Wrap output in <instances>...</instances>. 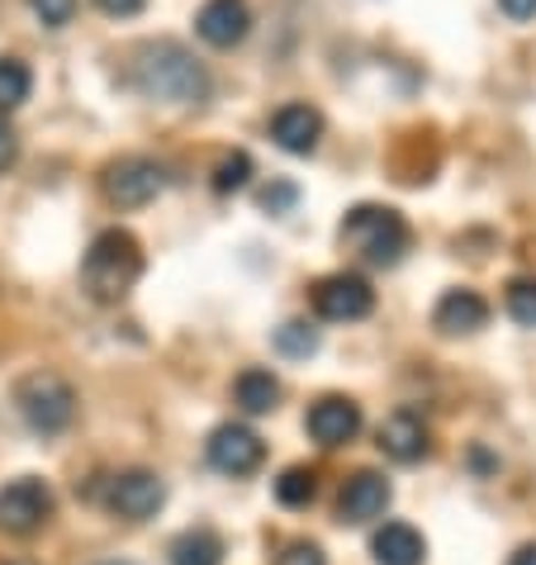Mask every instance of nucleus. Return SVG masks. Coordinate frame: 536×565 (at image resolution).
<instances>
[{"instance_id": "16", "label": "nucleus", "mask_w": 536, "mask_h": 565, "mask_svg": "<svg viewBox=\"0 0 536 565\" xmlns=\"http://www.w3.org/2000/svg\"><path fill=\"white\" fill-rule=\"evenodd\" d=\"M371 556H375V565H422L428 542H422V532L408 527V523H385L371 537Z\"/></svg>"}, {"instance_id": "31", "label": "nucleus", "mask_w": 536, "mask_h": 565, "mask_svg": "<svg viewBox=\"0 0 536 565\" xmlns=\"http://www.w3.org/2000/svg\"><path fill=\"white\" fill-rule=\"evenodd\" d=\"M14 565H24V561H14Z\"/></svg>"}, {"instance_id": "18", "label": "nucleus", "mask_w": 536, "mask_h": 565, "mask_svg": "<svg viewBox=\"0 0 536 565\" xmlns=\"http://www.w3.org/2000/svg\"><path fill=\"white\" fill-rule=\"evenodd\" d=\"M233 395H238L243 414H271L280 404V381L271 371H243L238 385H233Z\"/></svg>"}, {"instance_id": "23", "label": "nucleus", "mask_w": 536, "mask_h": 565, "mask_svg": "<svg viewBox=\"0 0 536 565\" xmlns=\"http://www.w3.org/2000/svg\"><path fill=\"white\" fill-rule=\"evenodd\" d=\"M247 181H251V157H247V152H228L224 162L214 167V191H218V195L243 191Z\"/></svg>"}, {"instance_id": "12", "label": "nucleus", "mask_w": 536, "mask_h": 565, "mask_svg": "<svg viewBox=\"0 0 536 565\" xmlns=\"http://www.w3.org/2000/svg\"><path fill=\"white\" fill-rule=\"evenodd\" d=\"M304 428L313 443H323V447H346L352 437L361 433V409L346 395H323L319 404L309 409L304 418Z\"/></svg>"}, {"instance_id": "27", "label": "nucleus", "mask_w": 536, "mask_h": 565, "mask_svg": "<svg viewBox=\"0 0 536 565\" xmlns=\"http://www.w3.org/2000/svg\"><path fill=\"white\" fill-rule=\"evenodd\" d=\"M96 6L109 14V20H133V14L143 10V0H96Z\"/></svg>"}, {"instance_id": "26", "label": "nucleus", "mask_w": 536, "mask_h": 565, "mask_svg": "<svg viewBox=\"0 0 536 565\" xmlns=\"http://www.w3.org/2000/svg\"><path fill=\"white\" fill-rule=\"evenodd\" d=\"M14 157H20V134H14V124L0 115V177L14 167Z\"/></svg>"}, {"instance_id": "30", "label": "nucleus", "mask_w": 536, "mask_h": 565, "mask_svg": "<svg viewBox=\"0 0 536 565\" xmlns=\"http://www.w3.org/2000/svg\"><path fill=\"white\" fill-rule=\"evenodd\" d=\"M513 565H536V546H523V552L513 556Z\"/></svg>"}, {"instance_id": "3", "label": "nucleus", "mask_w": 536, "mask_h": 565, "mask_svg": "<svg viewBox=\"0 0 536 565\" xmlns=\"http://www.w3.org/2000/svg\"><path fill=\"white\" fill-rule=\"evenodd\" d=\"M408 224L399 210L389 205H356L342 218V243L366 262V266H399V257L408 253Z\"/></svg>"}, {"instance_id": "4", "label": "nucleus", "mask_w": 536, "mask_h": 565, "mask_svg": "<svg viewBox=\"0 0 536 565\" xmlns=\"http://www.w3.org/2000/svg\"><path fill=\"white\" fill-rule=\"evenodd\" d=\"M14 409H20V418L34 433L53 437L62 428H72V418H76V390L62 381V375H53V371H34V375H24V381L14 385Z\"/></svg>"}, {"instance_id": "11", "label": "nucleus", "mask_w": 536, "mask_h": 565, "mask_svg": "<svg viewBox=\"0 0 536 565\" xmlns=\"http://www.w3.org/2000/svg\"><path fill=\"white\" fill-rule=\"evenodd\" d=\"M389 499H394V490L380 470H356L337 494V513H342V523H375V518L389 509Z\"/></svg>"}, {"instance_id": "20", "label": "nucleus", "mask_w": 536, "mask_h": 565, "mask_svg": "<svg viewBox=\"0 0 536 565\" xmlns=\"http://www.w3.org/2000/svg\"><path fill=\"white\" fill-rule=\"evenodd\" d=\"M313 494H319V476H313L309 466H290L286 476L276 480V499H280L286 509H304Z\"/></svg>"}, {"instance_id": "8", "label": "nucleus", "mask_w": 536, "mask_h": 565, "mask_svg": "<svg viewBox=\"0 0 536 565\" xmlns=\"http://www.w3.org/2000/svg\"><path fill=\"white\" fill-rule=\"evenodd\" d=\"M105 504L119 518H129V523H148V518H157V509L167 504V484L157 480L152 470H124V476L109 480Z\"/></svg>"}, {"instance_id": "19", "label": "nucleus", "mask_w": 536, "mask_h": 565, "mask_svg": "<svg viewBox=\"0 0 536 565\" xmlns=\"http://www.w3.org/2000/svg\"><path fill=\"white\" fill-rule=\"evenodd\" d=\"M29 90H34V72L20 57H0V115L20 109L29 100Z\"/></svg>"}, {"instance_id": "1", "label": "nucleus", "mask_w": 536, "mask_h": 565, "mask_svg": "<svg viewBox=\"0 0 536 565\" xmlns=\"http://www.w3.org/2000/svg\"><path fill=\"white\" fill-rule=\"evenodd\" d=\"M129 82H133L138 96L167 100V105H204L210 100V72H204V62L191 49H181L176 39L143 43L129 62Z\"/></svg>"}, {"instance_id": "15", "label": "nucleus", "mask_w": 536, "mask_h": 565, "mask_svg": "<svg viewBox=\"0 0 536 565\" xmlns=\"http://www.w3.org/2000/svg\"><path fill=\"white\" fill-rule=\"evenodd\" d=\"M380 451L389 461H399V466L422 461V457H428V428H422V418L408 414V409L389 414L380 423Z\"/></svg>"}, {"instance_id": "7", "label": "nucleus", "mask_w": 536, "mask_h": 565, "mask_svg": "<svg viewBox=\"0 0 536 565\" xmlns=\"http://www.w3.org/2000/svg\"><path fill=\"white\" fill-rule=\"evenodd\" d=\"M313 309H319V319H328V323H356L375 309V290L366 276L337 271L313 286Z\"/></svg>"}, {"instance_id": "14", "label": "nucleus", "mask_w": 536, "mask_h": 565, "mask_svg": "<svg viewBox=\"0 0 536 565\" xmlns=\"http://www.w3.org/2000/svg\"><path fill=\"white\" fill-rule=\"evenodd\" d=\"M489 323V305L484 295L475 290H447L432 309V328L447 338H465V333H480V328Z\"/></svg>"}, {"instance_id": "13", "label": "nucleus", "mask_w": 536, "mask_h": 565, "mask_svg": "<svg viewBox=\"0 0 536 565\" xmlns=\"http://www.w3.org/2000/svg\"><path fill=\"white\" fill-rule=\"evenodd\" d=\"M271 138L286 152L294 157H309L313 148H319V138H323V115L313 105H280L276 115H271Z\"/></svg>"}, {"instance_id": "9", "label": "nucleus", "mask_w": 536, "mask_h": 565, "mask_svg": "<svg viewBox=\"0 0 536 565\" xmlns=\"http://www.w3.org/2000/svg\"><path fill=\"white\" fill-rule=\"evenodd\" d=\"M266 457V447H261V437L243 428V423H224V428H214L210 437V466L214 470H224V476H251V470L261 466Z\"/></svg>"}, {"instance_id": "6", "label": "nucleus", "mask_w": 536, "mask_h": 565, "mask_svg": "<svg viewBox=\"0 0 536 565\" xmlns=\"http://www.w3.org/2000/svg\"><path fill=\"white\" fill-rule=\"evenodd\" d=\"M53 518V490L34 476H20L0 490V532L10 537H34Z\"/></svg>"}, {"instance_id": "24", "label": "nucleus", "mask_w": 536, "mask_h": 565, "mask_svg": "<svg viewBox=\"0 0 536 565\" xmlns=\"http://www.w3.org/2000/svg\"><path fill=\"white\" fill-rule=\"evenodd\" d=\"M29 10L39 14L49 29H62V24H72V14H76V0H29Z\"/></svg>"}, {"instance_id": "29", "label": "nucleus", "mask_w": 536, "mask_h": 565, "mask_svg": "<svg viewBox=\"0 0 536 565\" xmlns=\"http://www.w3.org/2000/svg\"><path fill=\"white\" fill-rule=\"evenodd\" d=\"M290 200H294V191H290V185H280V191H266L261 195V205L266 210H280V205H290Z\"/></svg>"}, {"instance_id": "17", "label": "nucleus", "mask_w": 536, "mask_h": 565, "mask_svg": "<svg viewBox=\"0 0 536 565\" xmlns=\"http://www.w3.org/2000/svg\"><path fill=\"white\" fill-rule=\"evenodd\" d=\"M171 565H224V542L210 527H191L171 542Z\"/></svg>"}, {"instance_id": "2", "label": "nucleus", "mask_w": 536, "mask_h": 565, "mask_svg": "<svg viewBox=\"0 0 536 565\" xmlns=\"http://www.w3.org/2000/svg\"><path fill=\"white\" fill-rule=\"evenodd\" d=\"M143 276V247L129 228H105L96 243L86 247L82 262V286L96 305H119L124 295L138 286Z\"/></svg>"}, {"instance_id": "25", "label": "nucleus", "mask_w": 536, "mask_h": 565, "mask_svg": "<svg viewBox=\"0 0 536 565\" xmlns=\"http://www.w3.org/2000/svg\"><path fill=\"white\" fill-rule=\"evenodd\" d=\"M276 565H328V556L313 542H294V546H286V552L276 556Z\"/></svg>"}, {"instance_id": "22", "label": "nucleus", "mask_w": 536, "mask_h": 565, "mask_svg": "<svg viewBox=\"0 0 536 565\" xmlns=\"http://www.w3.org/2000/svg\"><path fill=\"white\" fill-rule=\"evenodd\" d=\"M276 348L286 352V356H313V352H319V328H313V323H299V319L280 323V328H276Z\"/></svg>"}, {"instance_id": "5", "label": "nucleus", "mask_w": 536, "mask_h": 565, "mask_svg": "<svg viewBox=\"0 0 536 565\" xmlns=\"http://www.w3.org/2000/svg\"><path fill=\"white\" fill-rule=\"evenodd\" d=\"M100 191L109 205H119V210H143L167 191V167L152 162V157H138V152L115 157V162L100 171Z\"/></svg>"}, {"instance_id": "10", "label": "nucleus", "mask_w": 536, "mask_h": 565, "mask_svg": "<svg viewBox=\"0 0 536 565\" xmlns=\"http://www.w3.org/2000/svg\"><path fill=\"white\" fill-rule=\"evenodd\" d=\"M195 34L210 43V49H238L251 34V10L247 0H204L195 14Z\"/></svg>"}, {"instance_id": "21", "label": "nucleus", "mask_w": 536, "mask_h": 565, "mask_svg": "<svg viewBox=\"0 0 536 565\" xmlns=\"http://www.w3.org/2000/svg\"><path fill=\"white\" fill-rule=\"evenodd\" d=\"M503 305H508V319H513V323L536 328V276L508 280V295H503Z\"/></svg>"}, {"instance_id": "28", "label": "nucleus", "mask_w": 536, "mask_h": 565, "mask_svg": "<svg viewBox=\"0 0 536 565\" xmlns=\"http://www.w3.org/2000/svg\"><path fill=\"white\" fill-rule=\"evenodd\" d=\"M499 10L508 14V20H517V24L536 20V0H499Z\"/></svg>"}]
</instances>
